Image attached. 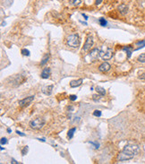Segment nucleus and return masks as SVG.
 Instances as JSON below:
<instances>
[{"instance_id":"1","label":"nucleus","mask_w":145,"mask_h":164,"mask_svg":"<svg viewBox=\"0 0 145 164\" xmlns=\"http://www.w3.org/2000/svg\"><path fill=\"white\" fill-rule=\"evenodd\" d=\"M140 151L139 145L134 144H128L124 147V149L118 153L117 160L119 161H125V160H129L134 159L135 155L138 154Z\"/></svg>"},{"instance_id":"2","label":"nucleus","mask_w":145,"mask_h":164,"mask_svg":"<svg viewBox=\"0 0 145 164\" xmlns=\"http://www.w3.org/2000/svg\"><path fill=\"white\" fill-rule=\"evenodd\" d=\"M46 124V120L44 119H41V118H38V119H35L33 120H31L30 122V127L31 129L34 130H39L43 127Z\"/></svg>"},{"instance_id":"3","label":"nucleus","mask_w":145,"mask_h":164,"mask_svg":"<svg viewBox=\"0 0 145 164\" xmlns=\"http://www.w3.org/2000/svg\"><path fill=\"white\" fill-rule=\"evenodd\" d=\"M81 44L80 37L77 34H72L67 38V45L71 48H78Z\"/></svg>"},{"instance_id":"4","label":"nucleus","mask_w":145,"mask_h":164,"mask_svg":"<svg viewBox=\"0 0 145 164\" xmlns=\"http://www.w3.org/2000/svg\"><path fill=\"white\" fill-rule=\"evenodd\" d=\"M113 57V49L111 48H107L106 50H100V57L103 60H109Z\"/></svg>"},{"instance_id":"5","label":"nucleus","mask_w":145,"mask_h":164,"mask_svg":"<svg viewBox=\"0 0 145 164\" xmlns=\"http://www.w3.org/2000/svg\"><path fill=\"white\" fill-rule=\"evenodd\" d=\"M93 43H94L93 37L90 36V35H89V36L87 37L86 41H85L84 45H83V50L84 51V52H86V51H88L89 49H90V48H91L92 46H93Z\"/></svg>"},{"instance_id":"6","label":"nucleus","mask_w":145,"mask_h":164,"mask_svg":"<svg viewBox=\"0 0 145 164\" xmlns=\"http://www.w3.org/2000/svg\"><path fill=\"white\" fill-rule=\"evenodd\" d=\"M34 100V95H31V96H29V97H26V98L22 99V100H19V106L22 108H24V107H27L29 106L30 104L31 103V101Z\"/></svg>"},{"instance_id":"7","label":"nucleus","mask_w":145,"mask_h":164,"mask_svg":"<svg viewBox=\"0 0 145 164\" xmlns=\"http://www.w3.org/2000/svg\"><path fill=\"white\" fill-rule=\"evenodd\" d=\"M90 57L93 60H96L97 58H99L100 57V49H93L90 50V54H89Z\"/></svg>"},{"instance_id":"8","label":"nucleus","mask_w":145,"mask_h":164,"mask_svg":"<svg viewBox=\"0 0 145 164\" xmlns=\"http://www.w3.org/2000/svg\"><path fill=\"white\" fill-rule=\"evenodd\" d=\"M110 68H111V66L108 64V62H103L102 64H100L99 66V70L100 72H102V73H107V72H108L110 70Z\"/></svg>"},{"instance_id":"9","label":"nucleus","mask_w":145,"mask_h":164,"mask_svg":"<svg viewBox=\"0 0 145 164\" xmlns=\"http://www.w3.org/2000/svg\"><path fill=\"white\" fill-rule=\"evenodd\" d=\"M50 74H51V69H50L49 67H45L44 69L42 70V72H41V78L43 79H48V77H49Z\"/></svg>"},{"instance_id":"10","label":"nucleus","mask_w":145,"mask_h":164,"mask_svg":"<svg viewBox=\"0 0 145 164\" xmlns=\"http://www.w3.org/2000/svg\"><path fill=\"white\" fill-rule=\"evenodd\" d=\"M117 9H118V11H119V13L121 14V15H126V14L128 13V9H129V8H128V6H127L125 4H121L117 7Z\"/></svg>"},{"instance_id":"11","label":"nucleus","mask_w":145,"mask_h":164,"mask_svg":"<svg viewBox=\"0 0 145 164\" xmlns=\"http://www.w3.org/2000/svg\"><path fill=\"white\" fill-rule=\"evenodd\" d=\"M83 79L80 78L78 79V80H74L72 81V82H70V86H71L72 88H75V87H78V86H80L82 84H83Z\"/></svg>"},{"instance_id":"12","label":"nucleus","mask_w":145,"mask_h":164,"mask_svg":"<svg viewBox=\"0 0 145 164\" xmlns=\"http://www.w3.org/2000/svg\"><path fill=\"white\" fill-rule=\"evenodd\" d=\"M122 49H123V50H125V51H126L127 57H128V58H130L131 56H132L133 50H134V49H133L132 46H125V47L122 48Z\"/></svg>"},{"instance_id":"13","label":"nucleus","mask_w":145,"mask_h":164,"mask_svg":"<svg viewBox=\"0 0 145 164\" xmlns=\"http://www.w3.org/2000/svg\"><path fill=\"white\" fill-rule=\"evenodd\" d=\"M49 57H50V55L49 53H47V54L44 55V57H42V59H41V66H45V65L48 63V61L49 60Z\"/></svg>"},{"instance_id":"14","label":"nucleus","mask_w":145,"mask_h":164,"mask_svg":"<svg viewBox=\"0 0 145 164\" xmlns=\"http://www.w3.org/2000/svg\"><path fill=\"white\" fill-rule=\"evenodd\" d=\"M53 85H49L48 87H44L42 89V92L46 95H50L52 93V89H53Z\"/></svg>"},{"instance_id":"15","label":"nucleus","mask_w":145,"mask_h":164,"mask_svg":"<svg viewBox=\"0 0 145 164\" xmlns=\"http://www.w3.org/2000/svg\"><path fill=\"white\" fill-rule=\"evenodd\" d=\"M95 90L97 91V92L99 93V95H101V96H105V94H106V90H105L103 87H101V86H97V87L95 88Z\"/></svg>"},{"instance_id":"16","label":"nucleus","mask_w":145,"mask_h":164,"mask_svg":"<svg viewBox=\"0 0 145 164\" xmlns=\"http://www.w3.org/2000/svg\"><path fill=\"white\" fill-rule=\"evenodd\" d=\"M135 44H136V46H138V48L134 49V50H139V49H141L145 47V40H140V41L136 42Z\"/></svg>"},{"instance_id":"17","label":"nucleus","mask_w":145,"mask_h":164,"mask_svg":"<svg viewBox=\"0 0 145 164\" xmlns=\"http://www.w3.org/2000/svg\"><path fill=\"white\" fill-rule=\"evenodd\" d=\"M76 131V127H73L71 128V129H69V131H68L67 133V137L69 139H72L73 137H74V132Z\"/></svg>"},{"instance_id":"18","label":"nucleus","mask_w":145,"mask_h":164,"mask_svg":"<svg viewBox=\"0 0 145 164\" xmlns=\"http://www.w3.org/2000/svg\"><path fill=\"white\" fill-rule=\"evenodd\" d=\"M69 3L73 6H78L81 5L82 0H69Z\"/></svg>"},{"instance_id":"19","label":"nucleus","mask_w":145,"mask_h":164,"mask_svg":"<svg viewBox=\"0 0 145 164\" xmlns=\"http://www.w3.org/2000/svg\"><path fill=\"white\" fill-rule=\"evenodd\" d=\"M99 24H100L101 26H103V27L107 26V24H108V22H107V20L105 18H103V17H101V18L99 19Z\"/></svg>"},{"instance_id":"20","label":"nucleus","mask_w":145,"mask_h":164,"mask_svg":"<svg viewBox=\"0 0 145 164\" xmlns=\"http://www.w3.org/2000/svg\"><path fill=\"white\" fill-rule=\"evenodd\" d=\"M138 61L141 63H145V53L140 55L139 57H138Z\"/></svg>"},{"instance_id":"21","label":"nucleus","mask_w":145,"mask_h":164,"mask_svg":"<svg viewBox=\"0 0 145 164\" xmlns=\"http://www.w3.org/2000/svg\"><path fill=\"white\" fill-rule=\"evenodd\" d=\"M28 150H29V147H28L27 145H26V146H24V147L22 148V156H24V155H26V154H27V153H28Z\"/></svg>"},{"instance_id":"22","label":"nucleus","mask_w":145,"mask_h":164,"mask_svg":"<svg viewBox=\"0 0 145 164\" xmlns=\"http://www.w3.org/2000/svg\"><path fill=\"white\" fill-rule=\"evenodd\" d=\"M21 52H22V54L23 55V56H27V57H29L30 54H31V53H30V51L28 50V49H22V51H21Z\"/></svg>"},{"instance_id":"23","label":"nucleus","mask_w":145,"mask_h":164,"mask_svg":"<svg viewBox=\"0 0 145 164\" xmlns=\"http://www.w3.org/2000/svg\"><path fill=\"white\" fill-rule=\"evenodd\" d=\"M93 115L95 116V117H101V115H102V113H101L100 110H99V109H96V110H94Z\"/></svg>"},{"instance_id":"24","label":"nucleus","mask_w":145,"mask_h":164,"mask_svg":"<svg viewBox=\"0 0 145 164\" xmlns=\"http://www.w3.org/2000/svg\"><path fill=\"white\" fill-rule=\"evenodd\" d=\"M7 144V139L6 137H2L1 138V145H4V144Z\"/></svg>"},{"instance_id":"25","label":"nucleus","mask_w":145,"mask_h":164,"mask_svg":"<svg viewBox=\"0 0 145 164\" xmlns=\"http://www.w3.org/2000/svg\"><path fill=\"white\" fill-rule=\"evenodd\" d=\"M90 144H92V145H94L95 146V149H99V144H98V143H96V142H89Z\"/></svg>"},{"instance_id":"26","label":"nucleus","mask_w":145,"mask_h":164,"mask_svg":"<svg viewBox=\"0 0 145 164\" xmlns=\"http://www.w3.org/2000/svg\"><path fill=\"white\" fill-rule=\"evenodd\" d=\"M69 99H70V100H72V101H74V100H77V96H76V95H70Z\"/></svg>"},{"instance_id":"27","label":"nucleus","mask_w":145,"mask_h":164,"mask_svg":"<svg viewBox=\"0 0 145 164\" xmlns=\"http://www.w3.org/2000/svg\"><path fill=\"white\" fill-rule=\"evenodd\" d=\"M138 78L141 79V80L145 81V73L144 74H141V75H140L139 76H138Z\"/></svg>"},{"instance_id":"28","label":"nucleus","mask_w":145,"mask_h":164,"mask_svg":"<svg viewBox=\"0 0 145 164\" xmlns=\"http://www.w3.org/2000/svg\"><path fill=\"white\" fill-rule=\"evenodd\" d=\"M16 134H17V135H21V136H25V134L22 133V132L18 131V130H16Z\"/></svg>"},{"instance_id":"29","label":"nucleus","mask_w":145,"mask_h":164,"mask_svg":"<svg viewBox=\"0 0 145 164\" xmlns=\"http://www.w3.org/2000/svg\"><path fill=\"white\" fill-rule=\"evenodd\" d=\"M103 0H96V3L95 4L97 5V6H99V4H101V2H102Z\"/></svg>"},{"instance_id":"30","label":"nucleus","mask_w":145,"mask_h":164,"mask_svg":"<svg viewBox=\"0 0 145 164\" xmlns=\"http://www.w3.org/2000/svg\"><path fill=\"white\" fill-rule=\"evenodd\" d=\"M82 15H83V17H84V19H85V20H86V21H87V20H88V19H89V17H88V16H87V15H85V14H83H83H82Z\"/></svg>"},{"instance_id":"31","label":"nucleus","mask_w":145,"mask_h":164,"mask_svg":"<svg viewBox=\"0 0 145 164\" xmlns=\"http://www.w3.org/2000/svg\"><path fill=\"white\" fill-rule=\"evenodd\" d=\"M11 163H16V164H18L19 162L16 161V160H15V159H12V160H11Z\"/></svg>"},{"instance_id":"32","label":"nucleus","mask_w":145,"mask_h":164,"mask_svg":"<svg viewBox=\"0 0 145 164\" xmlns=\"http://www.w3.org/2000/svg\"><path fill=\"white\" fill-rule=\"evenodd\" d=\"M38 140H39V141H41V142H43V143L46 142V140H45V138H38Z\"/></svg>"},{"instance_id":"33","label":"nucleus","mask_w":145,"mask_h":164,"mask_svg":"<svg viewBox=\"0 0 145 164\" xmlns=\"http://www.w3.org/2000/svg\"><path fill=\"white\" fill-rule=\"evenodd\" d=\"M7 132H8V133H11V132H12L11 128H7Z\"/></svg>"}]
</instances>
